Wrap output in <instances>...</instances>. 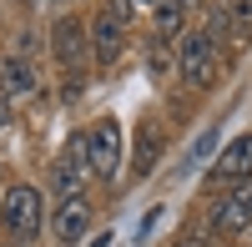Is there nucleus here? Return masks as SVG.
<instances>
[{"label":"nucleus","mask_w":252,"mask_h":247,"mask_svg":"<svg viewBox=\"0 0 252 247\" xmlns=\"http://www.w3.org/2000/svg\"><path fill=\"white\" fill-rule=\"evenodd\" d=\"M0 91H5V96H26V91H35V66H26L20 56H10L5 66H0Z\"/></svg>","instance_id":"10"},{"label":"nucleus","mask_w":252,"mask_h":247,"mask_svg":"<svg viewBox=\"0 0 252 247\" xmlns=\"http://www.w3.org/2000/svg\"><path fill=\"white\" fill-rule=\"evenodd\" d=\"M86 141H71V147H66V156H61L56 161V172H51V182H56V192L61 197H81V187H86Z\"/></svg>","instance_id":"6"},{"label":"nucleus","mask_w":252,"mask_h":247,"mask_svg":"<svg viewBox=\"0 0 252 247\" xmlns=\"http://www.w3.org/2000/svg\"><path fill=\"white\" fill-rule=\"evenodd\" d=\"M10 126V106H5V101H0V131H5Z\"/></svg>","instance_id":"15"},{"label":"nucleus","mask_w":252,"mask_h":247,"mask_svg":"<svg viewBox=\"0 0 252 247\" xmlns=\"http://www.w3.org/2000/svg\"><path fill=\"white\" fill-rule=\"evenodd\" d=\"M51 227H56V242H61V247H76L81 237L91 232V202H86V197H66V202L56 207V222H51Z\"/></svg>","instance_id":"4"},{"label":"nucleus","mask_w":252,"mask_h":247,"mask_svg":"<svg viewBox=\"0 0 252 247\" xmlns=\"http://www.w3.org/2000/svg\"><path fill=\"white\" fill-rule=\"evenodd\" d=\"M146 71H152V76L161 81V76H166V71H172V66H166V56H157V51H152V61H146Z\"/></svg>","instance_id":"14"},{"label":"nucleus","mask_w":252,"mask_h":247,"mask_svg":"<svg viewBox=\"0 0 252 247\" xmlns=\"http://www.w3.org/2000/svg\"><path fill=\"white\" fill-rule=\"evenodd\" d=\"M86 167H91L96 177L116 182V167H121V126H116L111 116H106V121H96L91 136H86Z\"/></svg>","instance_id":"2"},{"label":"nucleus","mask_w":252,"mask_h":247,"mask_svg":"<svg viewBox=\"0 0 252 247\" xmlns=\"http://www.w3.org/2000/svg\"><path fill=\"white\" fill-rule=\"evenodd\" d=\"M152 156H157V136L141 131V147H136V172H152Z\"/></svg>","instance_id":"12"},{"label":"nucleus","mask_w":252,"mask_h":247,"mask_svg":"<svg viewBox=\"0 0 252 247\" xmlns=\"http://www.w3.org/2000/svg\"><path fill=\"white\" fill-rule=\"evenodd\" d=\"M51 46H56V61H61V66H76V61L86 56V46H91V35H86V26H81V20H71V15H61L56 26H51Z\"/></svg>","instance_id":"7"},{"label":"nucleus","mask_w":252,"mask_h":247,"mask_svg":"<svg viewBox=\"0 0 252 247\" xmlns=\"http://www.w3.org/2000/svg\"><path fill=\"white\" fill-rule=\"evenodd\" d=\"M40 5H56V0H40Z\"/></svg>","instance_id":"16"},{"label":"nucleus","mask_w":252,"mask_h":247,"mask_svg":"<svg viewBox=\"0 0 252 247\" xmlns=\"http://www.w3.org/2000/svg\"><path fill=\"white\" fill-rule=\"evenodd\" d=\"M182 31V5L172 0V5H161V15H157V40H172Z\"/></svg>","instance_id":"11"},{"label":"nucleus","mask_w":252,"mask_h":247,"mask_svg":"<svg viewBox=\"0 0 252 247\" xmlns=\"http://www.w3.org/2000/svg\"><path fill=\"white\" fill-rule=\"evenodd\" d=\"M136 5H141V0H111V15H116V20H126Z\"/></svg>","instance_id":"13"},{"label":"nucleus","mask_w":252,"mask_h":247,"mask_svg":"<svg viewBox=\"0 0 252 247\" xmlns=\"http://www.w3.org/2000/svg\"><path fill=\"white\" fill-rule=\"evenodd\" d=\"M91 56L101 61V66H111V61L121 56V46H126V35H121V20L111 15V10H101L96 20H91Z\"/></svg>","instance_id":"8"},{"label":"nucleus","mask_w":252,"mask_h":247,"mask_svg":"<svg viewBox=\"0 0 252 247\" xmlns=\"http://www.w3.org/2000/svg\"><path fill=\"white\" fill-rule=\"evenodd\" d=\"M212 227H217V232H227V237L252 227V182H242V187H237L232 197H222V202H217Z\"/></svg>","instance_id":"5"},{"label":"nucleus","mask_w":252,"mask_h":247,"mask_svg":"<svg viewBox=\"0 0 252 247\" xmlns=\"http://www.w3.org/2000/svg\"><path fill=\"white\" fill-rule=\"evenodd\" d=\"M177 71H182L187 86H212V76H217V46H212V35H187L182 51H177Z\"/></svg>","instance_id":"3"},{"label":"nucleus","mask_w":252,"mask_h":247,"mask_svg":"<svg viewBox=\"0 0 252 247\" xmlns=\"http://www.w3.org/2000/svg\"><path fill=\"white\" fill-rule=\"evenodd\" d=\"M217 182H252V136H242V141H232V147L222 152V161H217Z\"/></svg>","instance_id":"9"},{"label":"nucleus","mask_w":252,"mask_h":247,"mask_svg":"<svg viewBox=\"0 0 252 247\" xmlns=\"http://www.w3.org/2000/svg\"><path fill=\"white\" fill-rule=\"evenodd\" d=\"M0 222H5V232H15V237H35L40 222H46V197H40V187L15 182V187L0 197Z\"/></svg>","instance_id":"1"}]
</instances>
